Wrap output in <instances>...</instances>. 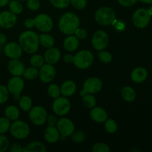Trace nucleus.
Listing matches in <instances>:
<instances>
[{
	"instance_id": "1",
	"label": "nucleus",
	"mask_w": 152,
	"mask_h": 152,
	"mask_svg": "<svg viewBox=\"0 0 152 152\" xmlns=\"http://www.w3.org/2000/svg\"><path fill=\"white\" fill-rule=\"evenodd\" d=\"M19 44L25 53L34 54L39 47V34L31 30L24 31L19 35Z\"/></svg>"
},
{
	"instance_id": "2",
	"label": "nucleus",
	"mask_w": 152,
	"mask_h": 152,
	"mask_svg": "<svg viewBox=\"0 0 152 152\" xmlns=\"http://www.w3.org/2000/svg\"><path fill=\"white\" fill-rule=\"evenodd\" d=\"M80 20L77 14L72 12H67L62 14L59 20V31L65 35L74 34L80 28Z\"/></svg>"
},
{
	"instance_id": "3",
	"label": "nucleus",
	"mask_w": 152,
	"mask_h": 152,
	"mask_svg": "<svg viewBox=\"0 0 152 152\" xmlns=\"http://www.w3.org/2000/svg\"><path fill=\"white\" fill-rule=\"evenodd\" d=\"M94 18L96 22L100 25L108 26L112 25L116 19V13L110 7H101L96 10Z\"/></svg>"
},
{
	"instance_id": "4",
	"label": "nucleus",
	"mask_w": 152,
	"mask_h": 152,
	"mask_svg": "<svg viewBox=\"0 0 152 152\" xmlns=\"http://www.w3.org/2000/svg\"><path fill=\"white\" fill-rule=\"evenodd\" d=\"M10 134L14 138L18 140H23L28 137L30 134V127L27 123L19 119L10 124Z\"/></svg>"
},
{
	"instance_id": "5",
	"label": "nucleus",
	"mask_w": 152,
	"mask_h": 152,
	"mask_svg": "<svg viewBox=\"0 0 152 152\" xmlns=\"http://www.w3.org/2000/svg\"><path fill=\"white\" fill-rule=\"evenodd\" d=\"M94 59V55L90 50H82L74 55L73 63L79 69L85 70L88 68L93 64Z\"/></svg>"
},
{
	"instance_id": "6",
	"label": "nucleus",
	"mask_w": 152,
	"mask_h": 152,
	"mask_svg": "<svg viewBox=\"0 0 152 152\" xmlns=\"http://www.w3.org/2000/svg\"><path fill=\"white\" fill-rule=\"evenodd\" d=\"M29 119L35 126H42L46 123L48 113L45 108L40 105L32 107L29 111Z\"/></svg>"
},
{
	"instance_id": "7",
	"label": "nucleus",
	"mask_w": 152,
	"mask_h": 152,
	"mask_svg": "<svg viewBox=\"0 0 152 152\" xmlns=\"http://www.w3.org/2000/svg\"><path fill=\"white\" fill-rule=\"evenodd\" d=\"M102 88V83L100 79L97 77H90L88 78L83 83V90L80 91V95L84 96L87 94H94L100 91Z\"/></svg>"
},
{
	"instance_id": "8",
	"label": "nucleus",
	"mask_w": 152,
	"mask_h": 152,
	"mask_svg": "<svg viewBox=\"0 0 152 152\" xmlns=\"http://www.w3.org/2000/svg\"><path fill=\"white\" fill-rule=\"evenodd\" d=\"M151 20V15L145 8H139L134 11L132 16V22L136 28L142 29L147 27Z\"/></svg>"
},
{
	"instance_id": "9",
	"label": "nucleus",
	"mask_w": 152,
	"mask_h": 152,
	"mask_svg": "<svg viewBox=\"0 0 152 152\" xmlns=\"http://www.w3.org/2000/svg\"><path fill=\"white\" fill-rule=\"evenodd\" d=\"M71 107V102L68 99V97L59 96L53 101L52 109L56 115L62 117L69 113Z\"/></svg>"
},
{
	"instance_id": "10",
	"label": "nucleus",
	"mask_w": 152,
	"mask_h": 152,
	"mask_svg": "<svg viewBox=\"0 0 152 152\" xmlns=\"http://www.w3.org/2000/svg\"><path fill=\"white\" fill-rule=\"evenodd\" d=\"M35 27L42 33L50 32L53 27L52 18L46 13H40L34 18Z\"/></svg>"
},
{
	"instance_id": "11",
	"label": "nucleus",
	"mask_w": 152,
	"mask_h": 152,
	"mask_svg": "<svg viewBox=\"0 0 152 152\" xmlns=\"http://www.w3.org/2000/svg\"><path fill=\"white\" fill-rule=\"evenodd\" d=\"M109 43V37L108 34L102 30H99L94 34L91 39V44L95 50H105Z\"/></svg>"
},
{
	"instance_id": "12",
	"label": "nucleus",
	"mask_w": 152,
	"mask_h": 152,
	"mask_svg": "<svg viewBox=\"0 0 152 152\" xmlns=\"http://www.w3.org/2000/svg\"><path fill=\"white\" fill-rule=\"evenodd\" d=\"M60 136L62 137H68L75 131V126L73 121L67 117H62L57 120L56 125Z\"/></svg>"
},
{
	"instance_id": "13",
	"label": "nucleus",
	"mask_w": 152,
	"mask_h": 152,
	"mask_svg": "<svg viewBox=\"0 0 152 152\" xmlns=\"http://www.w3.org/2000/svg\"><path fill=\"white\" fill-rule=\"evenodd\" d=\"M56 77V69L53 65L46 63L40 68L39 71V77L44 83H49L53 81Z\"/></svg>"
},
{
	"instance_id": "14",
	"label": "nucleus",
	"mask_w": 152,
	"mask_h": 152,
	"mask_svg": "<svg viewBox=\"0 0 152 152\" xmlns=\"http://www.w3.org/2000/svg\"><path fill=\"white\" fill-rule=\"evenodd\" d=\"M17 16L10 10H5L0 13V28L10 29L16 25Z\"/></svg>"
},
{
	"instance_id": "15",
	"label": "nucleus",
	"mask_w": 152,
	"mask_h": 152,
	"mask_svg": "<svg viewBox=\"0 0 152 152\" xmlns=\"http://www.w3.org/2000/svg\"><path fill=\"white\" fill-rule=\"evenodd\" d=\"M4 52L6 56L9 59H19L22 56L23 50L19 43L10 42L5 45Z\"/></svg>"
},
{
	"instance_id": "16",
	"label": "nucleus",
	"mask_w": 152,
	"mask_h": 152,
	"mask_svg": "<svg viewBox=\"0 0 152 152\" xmlns=\"http://www.w3.org/2000/svg\"><path fill=\"white\" fill-rule=\"evenodd\" d=\"M25 87L24 80L21 78V77H16L13 76L7 83V88L9 92L11 94H21Z\"/></svg>"
},
{
	"instance_id": "17",
	"label": "nucleus",
	"mask_w": 152,
	"mask_h": 152,
	"mask_svg": "<svg viewBox=\"0 0 152 152\" xmlns=\"http://www.w3.org/2000/svg\"><path fill=\"white\" fill-rule=\"evenodd\" d=\"M8 71L13 76L21 77L25 69V64L19 59H11L7 64Z\"/></svg>"
},
{
	"instance_id": "18",
	"label": "nucleus",
	"mask_w": 152,
	"mask_h": 152,
	"mask_svg": "<svg viewBox=\"0 0 152 152\" xmlns=\"http://www.w3.org/2000/svg\"><path fill=\"white\" fill-rule=\"evenodd\" d=\"M44 59L46 63L50 65H55L59 61L61 58L60 50L55 47H51L50 48H47L44 54Z\"/></svg>"
},
{
	"instance_id": "19",
	"label": "nucleus",
	"mask_w": 152,
	"mask_h": 152,
	"mask_svg": "<svg viewBox=\"0 0 152 152\" xmlns=\"http://www.w3.org/2000/svg\"><path fill=\"white\" fill-rule=\"evenodd\" d=\"M60 134L56 126H48L44 132V138L49 143H55L60 138Z\"/></svg>"
},
{
	"instance_id": "20",
	"label": "nucleus",
	"mask_w": 152,
	"mask_h": 152,
	"mask_svg": "<svg viewBox=\"0 0 152 152\" xmlns=\"http://www.w3.org/2000/svg\"><path fill=\"white\" fill-rule=\"evenodd\" d=\"M90 116L92 120L98 123H103L108 119V114L104 108L101 107H94L91 108Z\"/></svg>"
},
{
	"instance_id": "21",
	"label": "nucleus",
	"mask_w": 152,
	"mask_h": 152,
	"mask_svg": "<svg viewBox=\"0 0 152 152\" xmlns=\"http://www.w3.org/2000/svg\"><path fill=\"white\" fill-rule=\"evenodd\" d=\"M148 77V71L143 67H137L132 71L131 79L135 83H142Z\"/></svg>"
},
{
	"instance_id": "22",
	"label": "nucleus",
	"mask_w": 152,
	"mask_h": 152,
	"mask_svg": "<svg viewBox=\"0 0 152 152\" xmlns=\"http://www.w3.org/2000/svg\"><path fill=\"white\" fill-rule=\"evenodd\" d=\"M80 45V39L74 34L68 35L63 42V47L66 51L74 52Z\"/></svg>"
},
{
	"instance_id": "23",
	"label": "nucleus",
	"mask_w": 152,
	"mask_h": 152,
	"mask_svg": "<svg viewBox=\"0 0 152 152\" xmlns=\"http://www.w3.org/2000/svg\"><path fill=\"white\" fill-rule=\"evenodd\" d=\"M61 94L65 97L73 96L77 91V85L73 80H66L60 86Z\"/></svg>"
},
{
	"instance_id": "24",
	"label": "nucleus",
	"mask_w": 152,
	"mask_h": 152,
	"mask_svg": "<svg viewBox=\"0 0 152 152\" xmlns=\"http://www.w3.org/2000/svg\"><path fill=\"white\" fill-rule=\"evenodd\" d=\"M46 147L44 144L39 141H34L28 143L25 148L23 152H45Z\"/></svg>"
},
{
	"instance_id": "25",
	"label": "nucleus",
	"mask_w": 152,
	"mask_h": 152,
	"mask_svg": "<svg viewBox=\"0 0 152 152\" xmlns=\"http://www.w3.org/2000/svg\"><path fill=\"white\" fill-rule=\"evenodd\" d=\"M39 45H41L45 48H50L54 45V39L50 34L47 33H42L39 35Z\"/></svg>"
},
{
	"instance_id": "26",
	"label": "nucleus",
	"mask_w": 152,
	"mask_h": 152,
	"mask_svg": "<svg viewBox=\"0 0 152 152\" xmlns=\"http://www.w3.org/2000/svg\"><path fill=\"white\" fill-rule=\"evenodd\" d=\"M19 115H20V112H19V108L15 105H8L6 107L5 110H4V116L10 121H15V120H18Z\"/></svg>"
},
{
	"instance_id": "27",
	"label": "nucleus",
	"mask_w": 152,
	"mask_h": 152,
	"mask_svg": "<svg viewBox=\"0 0 152 152\" xmlns=\"http://www.w3.org/2000/svg\"><path fill=\"white\" fill-rule=\"evenodd\" d=\"M121 96L125 101L130 102L135 100L137 96V93L132 87L125 86L121 91Z\"/></svg>"
},
{
	"instance_id": "28",
	"label": "nucleus",
	"mask_w": 152,
	"mask_h": 152,
	"mask_svg": "<svg viewBox=\"0 0 152 152\" xmlns=\"http://www.w3.org/2000/svg\"><path fill=\"white\" fill-rule=\"evenodd\" d=\"M19 105L22 111L28 112L33 106L32 99L28 96H21L19 100Z\"/></svg>"
},
{
	"instance_id": "29",
	"label": "nucleus",
	"mask_w": 152,
	"mask_h": 152,
	"mask_svg": "<svg viewBox=\"0 0 152 152\" xmlns=\"http://www.w3.org/2000/svg\"><path fill=\"white\" fill-rule=\"evenodd\" d=\"M9 10L10 12L16 15H19L23 11V5L20 1L18 0H11L8 3Z\"/></svg>"
},
{
	"instance_id": "30",
	"label": "nucleus",
	"mask_w": 152,
	"mask_h": 152,
	"mask_svg": "<svg viewBox=\"0 0 152 152\" xmlns=\"http://www.w3.org/2000/svg\"><path fill=\"white\" fill-rule=\"evenodd\" d=\"M22 76L26 80H33L37 78V77H39V70L33 66L29 67L28 68H25Z\"/></svg>"
},
{
	"instance_id": "31",
	"label": "nucleus",
	"mask_w": 152,
	"mask_h": 152,
	"mask_svg": "<svg viewBox=\"0 0 152 152\" xmlns=\"http://www.w3.org/2000/svg\"><path fill=\"white\" fill-rule=\"evenodd\" d=\"M83 103L86 108H92L95 107L96 104V100L95 96L92 94H87L83 96Z\"/></svg>"
},
{
	"instance_id": "32",
	"label": "nucleus",
	"mask_w": 152,
	"mask_h": 152,
	"mask_svg": "<svg viewBox=\"0 0 152 152\" xmlns=\"http://www.w3.org/2000/svg\"><path fill=\"white\" fill-rule=\"evenodd\" d=\"M104 128L106 132L108 134H114L117 132V123L116 121L113 119H107L105 122H104Z\"/></svg>"
},
{
	"instance_id": "33",
	"label": "nucleus",
	"mask_w": 152,
	"mask_h": 152,
	"mask_svg": "<svg viewBox=\"0 0 152 152\" xmlns=\"http://www.w3.org/2000/svg\"><path fill=\"white\" fill-rule=\"evenodd\" d=\"M30 62L34 68H40L45 64V59L44 57L42 56L41 55L34 53V55L30 59Z\"/></svg>"
},
{
	"instance_id": "34",
	"label": "nucleus",
	"mask_w": 152,
	"mask_h": 152,
	"mask_svg": "<svg viewBox=\"0 0 152 152\" xmlns=\"http://www.w3.org/2000/svg\"><path fill=\"white\" fill-rule=\"evenodd\" d=\"M47 92L50 97L56 99V98L59 97L61 95L60 87L56 84H50L48 87Z\"/></svg>"
},
{
	"instance_id": "35",
	"label": "nucleus",
	"mask_w": 152,
	"mask_h": 152,
	"mask_svg": "<svg viewBox=\"0 0 152 152\" xmlns=\"http://www.w3.org/2000/svg\"><path fill=\"white\" fill-rule=\"evenodd\" d=\"M98 58L99 60L105 64H108L112 61V54L109 51H106L105 50H99L98 53Z\"/></svg>"
},
{
	"instance_id": "36",
	"label": "nucleus",
	"mask_w": 152,
	"mask_h": 152,
	"mask_svg": "<svg viewBox=\"0 0 152 152\" xmlns=\"http://www.w3.org/2000/svg\"><path fill=\"white\" fill-rule=\"evenodd\" d=\"M71 140L74 142L80 143V142H83L86 140V134L82 131H74L71 136Z\"/></svg>"
},
{
	"instance_id": "37",
	"label": "nucleus",
	"mask_w": 152,
	"mask_h": 152,
	"mask_svg": "<svg viewBox=\"0 0 152 152\" xmlns=\"http://www.w3.org/2000/svg\"><path fill=\"white\" fill-rule=\"evenodd\" d=\"M9 92L7 86H4L3 85H0V104H4L8 100Z\"/></svg>"
},
{
	"instance_id": "38",
	"label": "nucleus",
	"mask_w": 152,
	"mask_h": 152,
	"mask_svg": "<svg viewBox=\"0 0 152 152\" xmlns=\"http://www.w3.org/2000/svg\"><path fill=\"white\" fill-rule=\"evenodd\" d=\"M10 124V120L7 117H0V134H4L9 131Z\"/></svg>"
},
{
	"instance_id": "39",
	"label": "nucleus",
	"mask_w": 152,
	"mask_h": 152,
	"mask_svg": "<svg viewBox=\"0 0 152 152\" xmlns=\"http://www.w3.org/2000/svg\"><path fill=\"white\" fill-rule=\"evenodd\" d=\"M91 151L93 152H109L110 148L105 142H96L92 146Z\"/></svg>"
},
{
	"instance_id": "40",
	"label": "nucleus",
	"mask_w": 152,
	"mask_h": 152,
	"mask_svg": "<svg viewBox=\"0 0 152 152\" xmlns=\"http://www.w3.org/2000/svg\"><path fill=\"white\" fill-rule=\"evenodd\" d=\"M71 0H50V2L54 7L58 9H63L70 4Z\"/></svg>"
},
{
	"instance_id": "41",
	"label": "nucleus",
	"mask_w": 152,
	"mask_h": 152,
	"mask_svg": "<svg viewBox=\"0 0 152 152\" xmlns=\"http://www.w3.org/2000/svg\"><path fill=\"white\" fill-rule=\"evenodd\" d=\"M9 140L5 135L0 134V152H4L9 148Z\"/></svg>"
},
{
	"instance_id": "42",
	"label": "nucleus",
	"mask_w": 152,
	"mask_h": 152,
	"mask_svg": "<svg viewBox=\"0 0 152 152\" xmlns=\"http://www.w3.org/2000/svg\"><path fill=\"white\" fill-rule=\"evenodd\" d=\"M70 3L78 10H84L87 6V0H71Z\"/></svg>"
},
{
	"instance_id": "43",
	"label": "nucleus",
	"mask_w": 152,
	"mask_h": 152,
	"mask_svg": "<svg viewBox=\"0 0 152 152\" xmlns=\"http://www.w3.org/2000/svg\"><path fill=\"white\" fill-rule=\"evenodd\" d=\"M27 6L31 11H37L40 7L39 0H27Z\"/></svg>"
},
{
	"instance_id": "44",
	"label": "nucleus",
	"mask_w": 152,
	"mask_h": 152,
	"mask_svg": "<svg viewBox=\"0 0 152 152\" xmlns=\"http://www.w3.org/2000/svg\"><path fill=\"white\" fill-rule=\"evenodd\" d=\"M113 25L114 29L117 31H118V32H122V31H125V29H126V25L124 22V21L117 20V19H115V20L113 22L112 25Z\"/></svg>"
},
{
	"instance_id": "45",
	"label": "nucleus",
	"mask_w": 152,
	"mask_h": 152,
	"mask_svg": "<svg viewBox=\"0 0 152 152\" xmlns=\"http://www.w3.org/2000/svg\"><path fill=\"white\" fill-rule=\"evenodd\" d=\"M74 35L80 40L86 39L88 37V32L86 29L81 28H78L74 33Z\"/></svg>"
},
{
	"instance_id": "46",
	"label": "nucleus",
	"mask_w": 152,
	"mask_h": 152,
	"mask_svg": "<svg viewBox=\"0 0 152 152\" xmlns=\"http://www.w3.org/2000/svg\"><path fill=\"white\" fill-rule=\"evenodd\" d=\"M119 4L124 7H131L133 6L137 2L138 0H117Z\"/></svg>"
},
{
	"instance_id": "47",
	"label": "nucleus",
	"mask_w": 152,
	"mask_h": 152,
	"mask_svg": "<svg viewBox=\"0 0 152 152\" xmlns=\"http://www.w3.org/2000/svg\"><path fill=\"white\" fill-rule=\"evenodd\" d=\"M24 26L28 30L32 29L33 28L35 27V21H34V19L28 18V19H25V22H24Z\"/></svg>"
},
{
	"instance_id": "48",
	"label": "nucleus",
	"mask_w": 152,
	"mask_h": 152,
	"mask_svg": "<svg viewBox=\"0 0 152 152\" xmlns=\"http://www.w3.org/2000/svg\"><path fill=\"white\" fill-rule=\"evenodd\" d=\"M57 120V117H56V116L53 115V114H50V115L48 116L46 123H47L48 125L50 126H56Z\"/></svg>"
},
{
	"instance_id": "49",
	"label": "nucleus",
	"mask_w": 152,
	"mask_h": 152,
	"mask_svg": "<svg viewBox=\"0 0 152 152\" xmlns=\"http://www.w3.org/2000/svg\"><path fill=\"white\" fill-rule=\"evenodd\" d=\"M10 151L11 152H22L23 151V148L22 145L19 143H14L11 145L10 148Z\"/></svg>"
},
{
	"instance_id": "50",
	"label": "nucleus",
	"mask_w": 152,
	"mask_h": 152,
	"mask_svg": "<svg viewBox=\"0 0 152 152\" xmlns=\"http://www.w3.org/2000/svg\"><path fill=\"white\" fill-rule=\"evenodd\" d=\"M74 55L71 54V53H67L65 56H63V61L67 64L73 63L74 62Z\"/></svg>"
},
{
	"instance_id": "51",
	"label": "nucleus",
	"mask_w": 152,
	"mask_h": 152,
	"mask_svg": "<svg viewBox=\"0 0 152 152\" xmlns=\"http://www.w3.org/2000/svg\"><path fill=\"white\" fill-rule=\"evenodd\" d=\"M7 41V37L4 34H0V45H2Z\"/></svg>"
},
{
	"instance_id": "52",
	"label": "nucleus",
	"mask_w": 152,
	"mask_h": 152,
	"mask_svg": "<svg viewBox=\"0 0 152 152\" xmlns=\"http://www.w3.org/2000/svg\"><path fill=\"white\" fill-rule=\"evenodd\" d=\"M10 0H0V7H4L7 4H8Z\"/></svg>"
},
{
	"instance_id": "53",
	"label": "nucleus",
	"mask_w": 152,
	"mask_h": 152,
	"mask_svg": "<svg viewBox=\"0 0 152 152\" xmlns=\"http://www.w3.org/2000/svg\"><path fill=\"white\" fill-rule=\"evenodd\" d=\"M21 97V94H14L13 95V99L16 101H19Z\"/></svg>"
},
{
	"instance_id": "54",
	"label": "nucleus",
	"mask_w": 152,
	"mask_h": 152,
	"mask_svg": "<svg viewBox=\"0 0 152 152\" xmlns=\"http://www.w3.org/2000/svg\"><path fill=\"white\" fill-rule=\"evenodd\" d=\"M139 1L145 4H152V0H139Z\"/></svg>"
},
{
	"instance_id": "55",
	"label": "nucleus",
	"mask_w": 152,
	"mask_h": 152,
	"mask_svg": "<svg viewBox=\"0 0 152 152\" xmlns=\"http://www.w3.org/2000/svg\"><path fill=\"white\" fill-rule=\"evenodd\" d=\"M148 13H149V14L151 15V16H152V4H151V5L149 7V8H148Z\"/></svg>"
},
{
	"instance_id": "56",
	"label": "nucleus",
	"mask_w": 152,
	"mask_h": 152,
	"mask_svg": "<svg viewBox=\"0 0 152 152\" xmlns=\"http://www.w3.org/2000/svg\"><path fill=\"white\" fill-rule=\"evenodd\" d=\"M18 1H27V0H18Z\"/></svg>"
},
{
	"instance_id": "57",
	"label": "nucleus",
	"mask_w": 152,
	"mask_h": 152,
	"mask_svg": "<svg viewBox=\"0 0 152 152\" xmlns=\"http://www.w3.org/2000/svg\"><path fill=\"white\" fill-rule=\"evenodd\" d=\"M1 45H0V50H1Z\"/></svg>"
}]
</instances>
